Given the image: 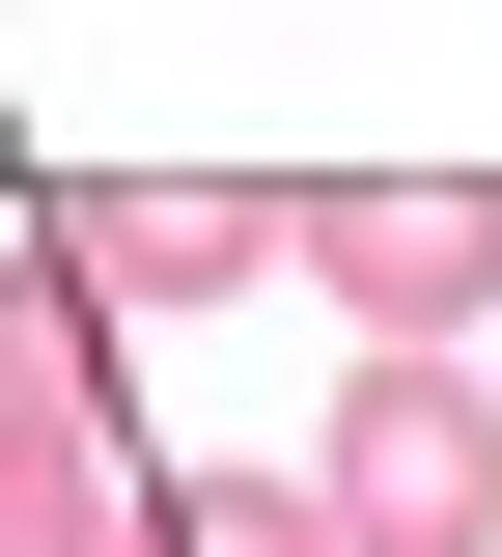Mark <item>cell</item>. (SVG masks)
<instances>
[{
	"label": "cell",
	"mask_w": 502,
	"mask_h": 557,
	"mask_svg": "<svg viewBox=\"0 0 502 557\" xmlns=\"http://www.w3.org/2000/svg\"><path fill=\"white\" fill-rule=\"evenodd\" d=\"M140 391H112V307L57 251H0V557H140Z\"/></svg>",
	"instance_id": "obj_1"
},
{
	"label": "cell",
	"mask_w": 502,
	"mask_h": 557,
	"mask_svg": "<svg viewBox=\"0 0 502 557\" xmlns=\"http://www.w3.org/2000/svg\"><path fill=\"white\" fill-rule=\"evenodd\" d=\"M28 251H57L112 335H168V307H223V278H280V196H196V168H84Z\"/></svg>",
	"instance_id": "obj_4"
},
{
	"label": "cell",
	"mask_w": 502,
	"mask_h": 557,
	"mask_svg": "<svg viewBox=\"0 0 502 557\" xmlns=\"http://www.w3.org/2000/svg\"><path fill=\"white\" fill-rule=\"evenodd\" d=\"M307 502H335V557H502V391L475 362H363Z\"/></svg>",
	"instance_id": "obj_3"
},
{
	"label": "cell",
	"mask_w": 502,
	"mask_h": 557,
	"mask_svg": "<svg viewBox=\"0 0 502 557\" xmlns=\"http://www.w3.org/2000/svg\"><path fill=\"white\" fill-rule=\"evenodd\" d=\"M140 557H335L307 474H140Z\"/></svg>",
	"instance_id": "obj_5"
},
{
	"label": "cell",
	"mask_w": 502,
	"mask_h": 557,
	"mask_svg": "<svg viewBox=\"0 0 502 557\" xmlns=\"http://www.w3.org/2000/svg\"><path fill=\"white\" fill-rule=\"evenodd\" d=\"M280 278H335L363 362H446L502 307V196H475V168H335V196H280Z\"/></svg>",
	"instance_id": "obj_2"
}]
</instances>
